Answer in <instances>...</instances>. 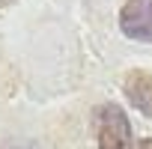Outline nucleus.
Returning a JSON list of instances; mask_svg holds the SVG:
<instances>
[{
  "label": "nucleus",
  "mask_w": 152,
  "mask_h": 149,
  "mask_svg": "<svg viewBox=\"0 0 152 149\" xmlns=\"http://www.w3.org/2000/svg\"><path fill=\"white\" fill-rule=\"evenodd\" d=\"M96 140H99V149H134L131 122L119 104L107 102L96 107Z\"/></svg>",
  "instance_id": "1"
},
{
  "label": "nucleus",
  "mask_w": 152,
  "mask_h": 149,
  "mask_svg": "<svg viewBox=\"0 0 152 149\" xmlns=\"http://www.w3.org/2000/svg\"><path fill=\"white\" fill-rule=\"evenodd\" d=\"M119 27L128 39L152 45V0H125L119 9Z\"/></svg>",
  "instance_id": "2"
},
{
  "label": "nucleus",
  "mask_w": 152,
  "mask_h": 149,
  "mask_svg": "<svg viewBox=\"0 0 152 149\" xmlns=\"http://www.w3.org/2000/svg\"><path fill=\"white\" fill-rule=\"evenodd\" d=\"M122 93L125 99L143 113L152 119V74L143 72V69H131L122 81Z\"/></svg>",
  "instance_id": "3"
},
{
  "label": "nucleus",
  "mask_w": 152,
  "mask_h": 149,
  "mask_svg": "<svg viewBox=\"0 0 152 149\" xmlns=\"http://www.w3.org/2000/svg\"><path fill=\"white\" fill-rule=\"evenodd\" d=\"M3 149H36L33 143H9V146H3Z\"/></svg>",
  "instance_id": "4"
},
{
  "label": "nucleus",
  "mask_w": 152,
  "mask_h": 149,
  "mask_svg": "<svg viewBox=\"0 0 152 149\" xmlns=\"http://www.w3.org/2000/svg\"><path fill=\"white\" fill-rule=\"evenodd\" d=\"M137 149H152V137H146V140H140V143H137Z\"/></svg>",
  "instance_id": "5"
},
{
  "label": "nucleus",
  "mask_w": 152,
  "mask_h": 149,
  "mask_svg": "<svg viewBox=\"0 0 152 149\" xmlns=\"http://www.w3.org/2000/svg\"><path fill=\"white\" fill-rule=\"evenodd\" d=\"M9 3H15V0H0V6H9Z\"/></svg>",
  "instance_id": "6"
}]
</instances>
